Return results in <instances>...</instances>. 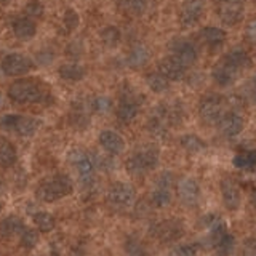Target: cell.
Masks as SVG:
<instances>
[{"mask_svg":"<svg viewBox=\"0 0 256 256\" xmlns=\"http://www.w3.org/2000/svg\"><path fill=\"white\" fill-rule=\"evenodd\" d=\"M50 88L38 78H20L8 88V98L16 104H38L45 102Z\"/></svg>","mask_w":256,"mask_h":256,"instance_id":"6da1fadb","label":"cell"},{"mask_svg":"<svg viewBox=\"0 0 256 256\" xmlns=\"http://www.w3.org/2000/svg\"><path fill=\"white\" fill-rule=\"evenodd\" d=\"M160 150L156 144H141L126 158L125 168L132 176H144L158 165Z\"/></svg>","mask_w":256,"mask_h":256,"instance_id":"7a4b0ae2","label":"cell"},{"mask_svg":"<svg viewBox=\"0 0 256 256\" xmlns=\"http://www.w3.org/2000/svg\"><path fill=\"white\" fill-rule=\"evenodd\" d=\"M74 186L68 174H53L50 178H45L36 189V197L40 202L52 204L56 200L68 197Z\"/></svg>","mask_w":256,"mask_h":256,"instance_id":"3957f363","label":"cell"},{"mask_svg":"<svg viewBox=\"0 0 256 256\" xmlns=\"http://www.w3.org/2000/svg\"><path fill=\"white\" fill-rule=\"evenodd\" d=\"M0 126L6 132L16 133L22 138H29V136L36 134L38 126H40V120L29 117V116H18V114H8L0 118Z\"/></svg>","mask_w":256,"mask_h":256,"instance_id":"277c9868","label":"cell"},{"mask_svg":"<svg viewBox=\"0 0 256 256\" xmlns=\"http://www.w3.org/2000/svg\"><path fill=\"white\" fill-rule=\"evenodd\" d=\"M226 112V100L216 93H208L198 101V116L205 124H216Z\"/></svg>","mask_w":256,"mask_h":256,"instance_id":"5b68a950","label":"cell"},{"mask_svg":"<svg viewBox=\"0 0 256 256\" xmlns=\"http://www.w3.org/2000/svg\"><path fill=\"white\" fill-rule=\"evenodd\" d=\"M136 198V192L134 188L128 182L117 181L114 184H110L106 194L108 204L116 208V210H125V208H130L134 204Z\"/></svg>","mask_w":256,"mask_h":256,"instance_id":"8992f818","label":"cell"},{"mask_svg":"<svg viewBox=\"0 0 256 256\" xmlns=\"http://www.w3.org/2000/svg\"><path fill=\"white\" fill-rule=\"evenodd\" d=\"M69 162L76 166L78 180L84 188H90L94 182V164L93 158L82 149L69 150Z\"/></svg>","mask_w":256,"mask_h":256,"instance_id":"52a82bcc","label":"cell"},{"mask_svg":"<svg viewBox=\"0 0 256 256\" xmlns=\"http://www.w3.org/2000/svg\"><path fill=\"white\" fill-rule=\"evenodd\" d=\"M150 234L162 244H172L176 242L184 234V224L178 218H168L157 221L150 226Z\"/></svg>","mask_w":256,"mask_h":256,"instance_id":"ba28073f","label":"cell"},{"mask_svg":"<svg viewBox=\"0 0 256 256\" xmlns=\"http://www.w3.org/2000/svg\"><path fill=\"white\" fill-rule=\"evenodd\" d=\"M216 14L226 26H237L244 20L242 0H214Z\"/></svg>","mask_w":256,"mask_h":256,"instance_id":"9c48e42d","label":"cell"},{"mask_svg":"<svg viewBox=\"0 0 256 256\" xmlns=\"http://www.w3.org/2000/svg\"><path fill=\"white\" fill-rule=\"evenodd\" d=\"M34 68V62L26 54L21 53H10L6 54L2 60V70L4 74L10 76V77H20L28 74Z\"/></svg>","mask_w":256,"mask_h":256,"instance_id":"30bf717a","label":"cell"},{"mask_svg":"<svg viewBox=\"0 0 256 256\" xmlns=\"http://www.w3.org/2000/svg\"><path fill=\"white\" fill-rule=\"evenodd\" d=\"M170 52L173 58L178 60L186 68L196 64L198 60V50L197 46L186 38H176L170 44Z\"/></svg>","mask_w":256,"mask_h":256,"instance_id":"8fae6325","label":"cell"},{"mask_svg":"<svg viewBox=\"0 0 256 256\" xmlns=\"http://www.w3.org/2000/svg\"><path fill=\"white\" fill-rule=\"evenodd\" d=\"M140 108H141V100H138V96H136L132 90L125 92V94L118 101L117 112H116L118 122H122V124L133 122L136 116H138Z\"/></svg>","mask_w":256,"mask_h":256,"instance_id":"7c38bea8","label":"cell"},{"mask_svg":"<svg viewBox=\"0 0 256 256\" xmlns=\"http://www.w3.org/2000/svg\"><path fill=\"white\" fill-rule=\"evenodd\" d=\"M204 0H184L180 8V24L184 28H192L204 16Z\"/></svg>","mask_w":256,"mask_h":256,"instance_id":"4fadbf2b","label":"cell"},{"mask_svg":"<svg viewBox=\"0 0 256 256\" xmlns=\"http://www.w3.org/2000/svg\"><path fill=\"white\" fill-rule=\"evenodd\" d=\"M218 125V130L226 136V138H236L240 133L244 132V118L237 112H224L220 117V120L216 122Z\"/></svg>","mask_w":256,"mask_h":256,"instance_id":"5bb4252c","label":"cell"},{"mask_svg":"<svg viewBox=\"0 0 256 256\" xmlns=\"http://www.w3.org/2000/svg\"><path fill=\"white\" fill-rule=\"evenodd\" d=\"M221 196L224 206L230 212L238 210L240 204H242V192H240L238 184L232 178H224L221 181Z\"/></svg>","mask_w":256,"mask_h":256,"instance_id":"9a60e30c","label":"cell"},{"mask_svg":"<svg viewBox=\"0 0 256 256\" xmlns=\"http://www.w3.org/2000/svg\"><path fill=\"white\" fill-rule=\"evenodd\" d=\"M178 197L186 206H196L200 200V186L194 178H182L178 182Z\"/></svg>","mask_w":256,"mask_h":256,"instance_id":"2e32d148","label":"cell"},{"mask_svg":"<svg viewBox=\"0 0 256 256\" xmlns=\"http://www.w3.org/2000/svg\"><path fill=\"white\" fill-rule=\"evenodd\" d=\"M186 70L188 68L181 64L173 56H166V58L160 60L158 62V72L162 74L166 80L170 82H178V80H182L186 77Z\"/></svg>","mask_w":256,"mask_h":256,"instance_id":"e0dca14e","label":"cell"},{"mask_svg":"<svg viewBox=\"0 0 256 256\" xmlns=\"http://www.w3.org/2000/svg\"><path fill=\"white\" fill-rule=\"evenodd\" d=\"M212 77L214 80L216 85L220 86H230L236 84V80L238 77V70L234 69L230 66V64H228L226 61H220L216 62L213 69H212Z\"/></svg>","mask_w":256,"mask_h":256,"instance_id":"ac0fdd59","label":"cell"},{"mask_svg":"<svg viewBox=\"0 0 256 256\" xmlns=\"http://www.w3.org/2000/svg\"><path fill=\"white\" fill-rule=\"evenodd\" d=\"M98 141L101 144V148L106 150L109 156H118V154H122L125 149L124 138L117 132H112V130L101 132Z\"/></svg>","mask_w":256,"mask_h":256,"instance_id":"d6986e66","label":"cell"},{"mask_svg":"<svg viewBox=\"0 0 256 256\" xmlns=\"http://www.w3.org/2000/svg\"><path fill=\"white\" fill-rule=\"evenodd\" d=\"M198 37L206 46H210L212 50H216V48H221L224 44H226L228 34L224 29L214 28V26H206L198 32Z\"/></svg>","mask_w":256,"mask_h":256,"instance_id":"ffe728a7","label":"cell"},{"mask_svg":"<svg viewBox=\"0 0 256 256\" xmlns=\"http://www.w3.org/2000/svg\"><path fill=\"white\" fill-rule=\"evenodd\" d=\"M222 61H226L228 64H230L232 68L237 69L238 72L252 68V56L248 54V52L242 50V48H234V50L228 52L222 56Z\"/></svg>","mask_w":256,"mask_h":256,"instance_id":"44dd1931","label":"cell"},{"mask_svg":"<svg viewBox=\"0 0 256 256\" xmlns=\"http://www.w3.org/2000/svg\"><path fill=\"white\" fill-rule=\"evenodd\" d=\"M12 28H13V34L21 40H30L37 32V26L34 20L28 18V16L16 18L12 24Z\"/></svg>","mask_w":256,"mask_h":256,"instance_id":"7402d4cb","label":"cell"},{"mask_svg":"<svg viewBox=\"0 0 256 256\" xmlns=\"http://www.w3.org/2000/svg\"><path fill=\"white\" fill-rule=\"evenodd\" d=\"M24 226L22 220L16 214H10L0 221V237L2 238H12L14 236H20Z\"/></svg>","mask_w":256,"mask_h":256,"instance_id":"603a6c76","label":"cell"},{"mask_svg":"<svg viewBox=\"0 0 256 256\" xmlns=\"http://www.w3.org/2000/svg\"><path fill=\"white\" fill-rule=\"evenodd\" d=\"M16 160H18V152H16L14 144L0 136V166L10 168L16 164Z\"/></svg>","mask_w":256,"mask_h":256,"instance_id":"cb8c5ba5","label":"cell"},{"mask_svg":"<svg viewBox=\"0 0 256 256\" xmlns=\"http://www.w3.org/2000/svg\"><path fill=\"white\" fill-rule=\"evenodd\" d=\"M236 168L244 172H253L256 170V149H246V150H240L234 156L232 160Z\"/></svg>","mask_w":256,"mask_h":256,"instance_id":"d4e9b609","label":"cell"},{"mask_svg":"<svg viewBox=\"0 0 256 256\" xmlns=\"http://www.w3.org/2000/svg\"><path fill=\"white\" fill-rule=\"evenodd\" d=\"M60 77L68 82H78L85 77V69L77 62H68L60 68Z\"/></svg>","mask_w":256,"mask_h":256,"instance_id":"484cf974","label":"cell"},{"mask_svg":"<svg viewBox=\"0 0 256 256\" xmlns=\"http://www.w3.org/2000/svg\"><path fill=\"white\" fill-rule=\"evenodd\" d=\"M180 144L189 154H198L206 148V142L202 138H198L197 134H184L180 140Z\"/></svg>","mask_w":256,"mask_h":256,"instance_id":"4316f807","label":"cell"},{"mask_svg":"<svg viewBox=\"0 0 256 256\" xmlns=\"http://www.w3.org/2000/svg\"><path fill=\"white\" fill-rule=\"evenodd\" d=\"M32 221H34L38 232H52L56 226L54 216L48 212H37L32 214Z\"/></svg>","mask_w":256,"mask_h":256,"instance_id":"83f0119b","label":"cell"},{"mask_svg":"<svg viewBox=\"0 0 256 256\" xmlns=\"http://www.w3.org/2000/svg\"><path fill=\"white\" fill-rule=\"evenodd\" d=\"M150 204L157 208H165L172 204V189L164 186H156L150 192Z\"/></svg>","mask_w":256,"mask_h":256,"instance_id":"f1b7e54d","label":"cell"},{"mask_svg":"<svg viewBox=\"0 0 256 256\" xmlns=\"http://www.w3.org/2000/svg\"><path fill=\"white\" fill-rule=\"evenodd\" d=\"M148 60H149V50L144 45H134L130 54H128V64L134 69L142 68L148 62Z\"/></svg>","mask_w":256,"mask_h":256,"instance_id":"f546056e","label":"cell"},{"mask_svg":"<svg viewBox=\"0 0 256 256\" xmlns=\"http://www.w3.org/2000/svg\"><path fill=\"white\" fill-rule=\"evenodd\" d=\"M146 82H148V86L154 93H164L168 90V86H170V80H166L160 72H152V74H149L146 77Z\"/></svg>","mask_w":256,"mask_h":256,"instance_id":"4dcf8cb0","label":"cell"},{"mask_svg":"<svg viewBox=\"0 0 256 256\" xmlns=\"http://www.w3.org/2000/svg\"><path fill=\"white\" fill-rule=\"evenodd\" d=\"M125 253L126 256H148L146 245L138 237H128L125 240Z\"/></svg>","mask_w":256,"mask_h":256,"instance_id":"1f68e13d","label":"cell"},{"mask_svg":"<svg viewBox=\"0 0 256 256\" xmlns=\"http://www.w3.org/2000/svg\"><path fill=\"white\" fill-rule=\"evenodd\" d=\"M234 248H236V237L232 236L230 232H228V234L221 238V242L214 246L216 256H230L232 252H234Z\"/></svg>","mask_w":256,"mask_h":256,"instance_id":"d6a6232c","label":"cell"},{"mask_svg":"<svg viewBox=\"0 0 256 256\" xmlns=\"http://www.w3.org/2000/svg\"><path fill=\"white\" fill-rule=\"evenodd\" d=\"M101 40L106 46H116L120 42V30L117 28H104L101 30Z\"/></svg>","mask_w":256,"mask_h":256,"instance_id":"836d02e7","label":"cell"},{"mask_svg":"<svg viewBox=\"0 0 256 256\" xmlns=\"http://www.w3.org/2000/svg\"><path fill=\"white\" fill-rule=\"evenodd\" d=\"M20 238H21V245L24 248H34L38 244V232L36 229L24 228L20 234Z\"/></svg>","mask_w":256,"mask_h":256,"instance_id":"e575fe53","label":"cell"},{"mask_svg":"<svg viewBox=\"0 0 256 256\" xmlns=\"http://www.w3.org/2000/svg\"><path fill=\"white\" fill-rule=\"evenodd\" d=\"M198 246L196 244H182L173 246L168 256H197Z\"/></svg>","mask_w":256,"mask_h":256,"instance_id":"d590c367","label":"cell"},{"mask_svg":"<svg viewBox=\"0 0 256 256\" xmlns=\"http://www.w3.org/2000/svg\"><path fill=\"white\" fill-rule=\"evenodd\" d=\"M124 4L126 10H130L132 13L141 14L148 8V0H120Z\"/></svg>","mask_w":256,"mask_h":256,"instance_id":"8d00e7d4","label":"cell"},{"mask_svg":"<svg viewBox=\"0 0 256 256\" xmlns=\"http://www.w3.org/2000/svg\"><path fill=\"white\" fill-rule=\"evenodd\" d=\"M44 14V5L38 2V0H32L26 5V16L30 20L34 18H40Z\"/></svg>","mask_w":256,"mask_h":256,"instance_id":"74e56055","label":"cell"},{"mask_svg":"<svg viewBox=\"0 0 256 256\" xmlns=\"http://www.w3.org/2000/svg\"><path fill=\"white\" fill-rule=\"evenodd\" d=\"M62 22H64V26H66V29L69 32L74 30L77 28V24H78V14L72 10V8H68L66 13H64V16H62Z\"/></svg>","mask_w":256,"mask_h":256,"instance_id":"f35d334b","label":"cell"},{"mask_svg":"<svg viewBox=\"0 0 256 256\" xmlns=\"http://www.w3.org/2000/svg\"><path fill=\"white\" fill-rule=\"evenodd\" d=\"M110 109V100L106 96H98V98H93V110L94 112H108Z\"/></svg>","mask_w":256,"mask_h":256,"instance_id":"ab89813d","label":"cell"},{"mask_svg":"<svg viewBox=\"0 0 256 256\" xmlns=\"http://www.w3.org/2000/svg\"><path fill=\"white\" fill-rule=\"evenodd\" d=\"M242 256H256V237H250L245 240L242 246Z\"/></svg>","mask_w":256,"mask_h":256,"instance_id":"60d3db41","label":"cell"},{"mask_svg":"<svg viewBox=\"0 0 256 256\" xmlns=\"http://www.w3.org/2000/svg\"><path fill=\"white\" fill-rule=\"evenodd\" d=\"M245 36L250 42L256 44V20H252L250 22L246 24V29H245Z\"/></svg>","mask_w":256,"mask_h":256,"instance_id":"b9f144b4","label":"cell"},{"mask_svg":"<svg viewBox=\"0 0 256 256\" xmlns=\"http://www.w3.org/2000/svg\"><path fill=\"white\" fill-rule=\"evenodd\" d=\"M253 84H254V86H256V74H254V77H253Z\"/></svg>","mask_w":256,"mask_h":256,"instance_id":"7bdbcfd3","label":"cell"},{"mask_svg":"<svg viewBox=\"0 0 256 256\" xmlns=\"http://www.w3.org/2000/svg\"><path fill=\"white\" fill-rule=\"evenodd\" d=\"M4 186V184H2V181H0V188H2Z\"/></svg>","mask_w":256,"mask_h":256,"instance_id":"ee69618b","label":"cell"},{"mask_svg":"<svg viewBox=\"0 0 256 256\" xmlns=\"http://www.w3.org/2000/svg\"><path fill=\"white\" fill-rule=\"evenodd\" d=\"M0 212H2V204H0Z\"/></svg>","mask_w":256,"mask_h":256,"instance_id":"f6af8a7d","label":"cell"},{"mask_svg":"<svg viewBox=\"0 0 256 256\" xmlns=\"http://www.w3.org/2000/svg\"><path fill=\"white\" fill-rule=\"evenodd\" d=\"M4 2H10V0H4Z\"/></svg>","mask_w":256,"mask_h":256,"instance_id":"bcb514c9","label":"cell"}]
</instances>
